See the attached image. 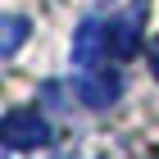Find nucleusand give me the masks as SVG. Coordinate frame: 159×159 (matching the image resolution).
Returning <instances> with one entry per match:
<instances>
[{
    "label": "nucleus",
    "mask_w": 159,
    "mask_h": 159,
    "mask_svg": "<svg viewBox=\"0 0 159 159\" xmlns=\"http://www.w3.org/2000/svg\"><path fill=\"white\" fill-rule=\"evenodd\" d=\"M73 68H77V91L91 109H105L114 105L123 91V77H118V59H114L109 50V37H105V23H100V14L82 18L73 37Z\"/></svg>",
    "instance_id": "obj_1"
},
{
    "label": "nucleus",
    "mask_w": 159,
    "mask_h": 159,
    "mask_svg": "<svg viewBox=\"0 0 159 159\" xmlns=\"http://www.w3.org/2000/svg\"><path fill=\"white\" fill-rule=\"evenodd\" d=\"M50 146V123L37 109H9L0 118V150L14 155H32V150Z\"/></svg>",
    "instance_id": "obj_2"
},
{
    "label": "nucleus",
    "mask_w": 159,
    "mask_h": 159,
    "mask_svg": "<svg viewBox=\"0 0 159 159\" xmlns=\"http://www.w3.org/2000/svg\"><path fill=\"white\" fill-rule=\"evenodd\" d=\"M27 37H32V23L23 14H0V55H14Z\"/></svg>",
    "instance_id": "obj_3"
},
{
    "label": "nucleus",
    "mask_w": 159,
    "mask_h": 159,
    "mask_svg": "<svg viewBox=\"0 0 159 159\" xmlns=\"http://www.w3.org/2000/svg\"><path fill=\"white\" fill-rule=\"evenodd\" d=\"M150 68H155V77H159V37L150 41Z\"/></svg>",
    "instance_id": "obj_4"
}]
</instances>
